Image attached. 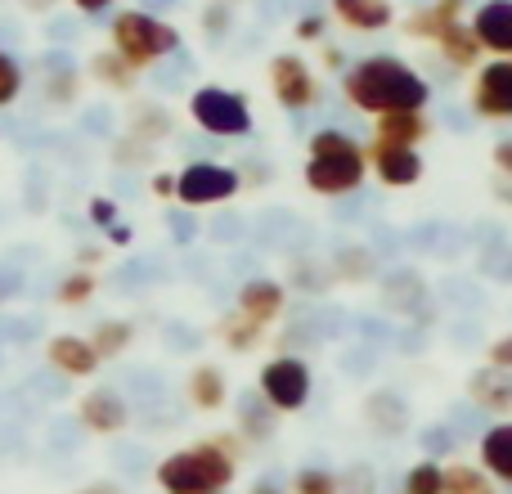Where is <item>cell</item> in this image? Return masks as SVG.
Instances as JSON below:
<instances>
[{"label": "cell", "mask_w": 512, "mask_h": 494, "mask_svg": "<svg viewBox=\"0 0 512 494\" xmlns=\"http://www.w3.org/2000/svg\"><path fill=\"white\" fill-rule=\"evenodd\" d=\"M346 99L355 108L391 117V113H414L427 99V86L400 59H364L346 72Z\"/></svg>", "instance_id": "6da1fadb"}, {"label": "cell", "mask_w": 512, "mask_h": 494, "mask_svg": "<svg viewBox=\"0 0 512 494\" xmlns=\"http://www.w3.org/2000/svg\"><path fill=\"white\" fill-rule=\"evenodd\" d=\"M234 481V450L221 441H203L176 450L158 463L162 494H221Z\"/></svg>", "instance_id": "7a4b0ae2"}, {"label": "cell", "mask_w": 512, "mask_h": 494, "mask_svg": "<svg viewBox=\"0 0 512 494\" xmlns=\"http://www.w3.org/2000/svg\"><path fill=\"white\" fill-rule=\"evenodd\" d=\"M310 189L319 194H351L364 180V149L346 140L342 131H324L310 144V167H306Z\"/></svg>", "instance_id": "3957f363"}, {"label": "cell", "mask_w": 512, "mask_h": 494, "mask_svg": "<svg viewBox=\"0 0 512 494\" xmlns=\"http://www.w3.org/2000/svg\"><path fill=\"white\" fill-rule=\"evenodd\" d=\"M113 41L122 50L126 63H153L162 59L167 50H176V32L158 18H144V14H122L113 23Z\"/></svg>", "instance_id": "277c9868"}, {"label": "cell", "mask_w": 512, "mask_h": 494, "mask_svg": "<svg viewBox=\"0 0 512 494\" xmlns=\"http://www.w3.org/2000/svg\"><path fill=\"white\" fill-rule=\"evenodd\" d=\"M261 396L270 409L292 414V409H301L310 400V369L301 360H292V355H279V360H270L261 369Z\"/></svg>", "instance_id": "5b68a950"}, {"label": "cell", "mask_w": 512, "mask_h": 494, "mask_svg": "<svg viewBox=\"0 0 512 494\" xmlns=\"http://www.w3.org/2000/svg\"><path fill=\"white\" fill-rule=\"evenodd\" d=\"M239 189V176L230 167H216V162H194L176 176V198L189 207H207V203H225Z\"/></svg>", "instance_id": "8992f818"}, {"label": "cell", "mask_w": 512, "mask_h": 494, "mask_svg": "<svg viewBox=\"0 0 512 494\" xmlns=\"http://www.w3.org/2000/svg\"><path fill=\"white\" fill-rule=\"evenodd\" d=\"M194 117H198V126L212 135H243L252 126L248 104H243L234 90H216V86L194 95Z\"/></svg>", "instance_id": "52a82bcc"}, {"label": "cell", "mask_w": 512, "mask_h": 494, "mask_svg": "<svg viewBox=\"0 0 512 494\" xmlns=\"http://www.w3.org/2000/svg\"><path fill=\"white\" fill-rule=\"evenodd\" d=\"M81 423L90 427V432H99V436H113V432H122L126 427V418H131V409H126V400L117 396L113 387H99V391H90L86 400H81Z\"/></svg>", "instance_id": "ba28073f"}, {"label": "cell", "mask_w": 512, "mask_h": 494, "mask_svg": "<svg viewBox=\"0 0 512 494\" xmlns=\"http://www.w3.org/2000/svg\"><path fill=\"white\" fill-rule=\"evenodd\" d=\"M270 77H274V95H279V104H288V108H306L310 99H315V81H310L306 63L292 59V54H279V59H274Z\"/></svg>", "instance_id": "9c48e42d"}, {"label": "cell", "mask_w": 512, "mask_h": 494, "mask_svg": "<svg viewBox=\"0 0 512 494\" xmlns=\"http://www.w3.org/2000/svg\"><path fill=\"white\" fill-rule=\"evenodd\" d=\"M472 36L499 54H512V0H490L481 14L472 18Z\"/></svg>", "instance_id": "30bf717a"}, {"label": "cell", "mask_w": 512, "mask_h": 494, "mask_svg": "<svg viewBox=\"0 0 512 494\" xmlns=\"http://www.w3.org/2000/svg\"><path fill=\"white\" fill-rule=\"evenodd\" d=\"M50 364L59 373H68V378H90V373L99 369V351L86 342V337H54L50 342Z\"/></svg>", "instance_id": "8fae6325"}, {"label": "cell", "mask_w": 512, "mask_h": 494, "mask_svg": "<svg viewBox=\"0 0 512 494\" xmlns=\"http://www.w3.org/2000/svg\"><path fill=\"white\" fill-rule=\"evenodd\" d=\"M477 108L490 117H508L512 113V63H490L477 81Z\"/></svg>", "instance_id": "7c38bea8"}, {"label": "cell", "mask_w": 512, "mask_h": 494, "mask_svg": "<svg viewBox=\"0 0 512 494\" xmlns=\"http://www.w3.org/2000/svg\"><path fill=\"white\" fill-rule=\"evenodd\" d=\"M481 468L495 481L512 486V423H495L481 436Z\"/></svg>", "instance_id": "4fadbf2b"}, {"label": "cell", "mask_w": 512, "mask_h": 494, "mask_svg": "<svg viewBox=\"0 0 512 494\" xmlns=\"http://www.w3.org/2000/svg\"><path fill=\"white\" fill-rule=\"evenodd\" d=\"M468 396L477 400L481 409H495V414H504L512 409V373L504 369H481L468 378Z\"/></svg>", "instance_id": "5bb4252c"}, {"label": "cell", "mask_w": 512, "mask_h": 494, "mask_svg": "<svg viewBox=\"0 0 512 494\" xmlns=\"http://www.w3.org/2000/svg\"><path fill=\"white\" fill-rule=\"evenodd\" d=\"M283 306V288L270 279H252L248 288L239 292V315H248L252 324H265V319H274Z\"/></svg>", "instance_id": "9a60e30c"}, {"label": "cell", "mask_w": 512, "mask_h": 494, "mask_svg": "<svg viewBox=\"0 0 512 494\" xmlns=\"http://www.w3.org/2000/svg\"><path fill=\"white\" fill-rule=\"evenodd\" d=\"M378 176L387 180V185H414V180L423 176V162H418V153L405 149V144H387V149L378 153Z\"/></svg>", "instance_id": "2e32d148"}, {"label": "cell", "mask_w": 512, "mask_h": 494, "mask_svg": "<svg viewBox=\"0 0 512 494\" xmlns=\"http://www.w3.org/2000/svg\"><path fill=\"white\" fill-rule=\"evenodd\" d=\"M337 18L351 27H369V32H378V27L391 23V5L387 0H333Z\"/></svg>", "instance_id": "e0dca14e"}, {"label": "cell", "mask_w": 512, "mask_h": 494, "mask_svg": "<svg viewBox=\"0 0 512 494\" xmlns=\"http://www.w3.org/2000/svg\"><path fill=\"white\" fill-rule=\"evenodd\" d=\"M225 396H230V387H225V373L221 369L203 364V369L189 373V400H194L198 409H221Z\"/></svg>", "instance_id": "ac0fdd59"}, {"label": "cell", "mask_w": 512, "mask_h": 494, "mask_svg": "<svg viewBox=\"0 0 512 494\" xmlns=\"http://www.w3.org/2000/svg\"><path fill=\"white\" fill-rule=\"evenodd\" d=\"M445 494H499V490L490 486V477L481 468L454 463V468H445Z\"/></svg>", "instance_id": "d6986e66"}, {"label": "cell", "mask_w": 512, "mask_h": 494, "mask_svg": "<svg viewBox=\"0 0 512 494\" xmlns=\"http://www.w3.org/2000/svg\"><path fill=\"white\" fill-rule=\"evenodd\" d=\"M405 494H445V468L432 459L414 463L405 477Z\"/></svg>", "instance_id": "ffe728a7"}, {"label": "cell", "mask_w": 512, "mask_h": 494, "mask_svg": "<svg viewBox=\"0 0 512 494\" xmlns=\"http://www.w3.org/2000/svg\"><path fill=\"white\" fill-rule=\"evenodd\" d=\"M441 45H445V54H450L454 63H472V59H477V45H481V41L468 32V27L450 23V27L441 32Z\"/></svg>", "instance_id": "44dd1931"}, {"label": "cell", "mask_w": 512, "mask_h": 494, "mask_svg": "<svg viewBox=\"0 0 512 494\" xmlns=\"http://www.w3.org/2000/svg\"><path fill=\"white\" fill-rule=\"evenodd\" d=\"M126 342H131V324H122V319H108V324H99L95 328V351H99V360L104 355H117V351H126Z\"/></svg>", "instance_id": "7402d4cb"}, {"label": "cell", "mask_w": 512, "mask_h": 494, "mask_svg": "<svg viewBox=\"0 0 512 494\" xmlns=\"http://www.w3.org/2000/svg\"><path fill=\"white\" fill-rule=\"evenodd\" d=\"M427 126L418 122L414 113H391V117H382V135H387V144H405L409 149V140H418Z\"/></svg>", "instance_id": "603a6c76"}, {"label": "cell", "mask_w": 512, "mask_h": 494, "mask_svg": "<svg viewBox=\"0 0 512 494\" xmlns=\"http://www.w3.org/2000/svg\"><path fill=\"white\" fill-rule=\"evenodd\" d=\"M292 494H337V477L324 468H301L292 477Z\"/></svg>", "instance_id": "cb8c5ba5"}, {"label": "cell", "mask_w": 512, "mask_h": 494, "mask_svg": "<svg viewBox=\"0 0 512 494\" xmlns=\"http://www.w3.org/2000/svg\"><path fill=\"white\" fill-rule=\"evenodd\" d=\"M243 427L256 432V436H270L274 432V414L265 405H256V396H248L243 400Z\"/></svg>", "instance_id": "d4e9b609"}, {"label": "cell", "mask_w": 512, "mask_h": 494, "mask_svg": "<svg viewBox=\"0 0 512 494\" xmlns=\"http://www.w3.org/2000/svg\"><path fill=\"white\" fill-rule=\"evenodd\" d=\"M18 86H23V77H18V63L9 59V54H0V104H9V99L18 95Z\"/></svg>", "instance_id": "484cf974"}, {"label": "cell", "mask_w": 512, "mask_h": 494, "mask_svg": "<svg viewBox=\"0 0 512 494\" xmlns=\"http://www.w3.org/2000/svg\"><path fill=\"white\" fill-rule=\"evenodd\" d=\"M90 288H95V283H90V274H72V279L59 288V297L72 306V301H86V297H90Z\"/></svg>", "instance_id": "4316f807"}, {"label": "cell", "mask_w": 512, "mask_h": 494, "mask_svg": "<svg viewBox=\"0 0 512 494\" xmlns=\"http://www.w3.org/2000/svg\"><path fill=\"white\" fill-rule=\"evenodd\" d=\"M490 369L512 373V333H508V337H499V342L490 346Z\"/></svg>", "instance_id": "83f0119b"}, {"label": "cell", "mask_w": 512, "mask_h": 494, "mask_svg": "<svg viewBox=\"0 0 512 494\" xmlns=\"http://www.w3.org/2000/svg\"><path fill=\"white\" fill-rule=\"evenodd\" d=\"M495 162H499V167H504L508 176H512V140H504V144L495 149Z\"/></svg>", "instance_id": "f1b7e54d"}, {"label": "cell", "mask_w": 512, "mask_h": 494, "mask_svg": "<svg viewBox=\"0 0 512 494\" xmlns=\"http://www.w3.org/2000/svg\"><path fill=\"white\" fill-rule=\"evenodd\" d=\"M90 212H95V221H113V203H95Z\"/></svg>", "instance_id": "f546056e"}, {"label": "cell", "mask_w": 512, "mask_h": 494, "mask_svg": "<svg viewBox=\"0 0 512 494\" xmlns=\"http://www.w3.org/2000/svg\"><path fill=\"white\" fill-rule=\"evenodd\" d=\"M153 189H158V194H171V189H176V180H171V176H158V180H153Z\"/></svg>", "instance_id": "4dcf8cb0"}, {"label": "cell", "mask_w": 512, "mask_h": 494, "mask_svg": "<svg viewBox=\"0 0 512 494\" xmlns=\"http://www.w3.org/2000/svg\"><path fill=\"white\" fill-rule=\"evenodd\" d=\"M248 494H283L279 486H274V481H261V486H252Z\"/></svg>", "instance_id": "1f68e13d"}, {"label": "cell", "mask_w": 512, "mask_h": 494, "mask_svg": "<svg viewBox=\"0 0 512 494\" xmlns=\"http://www.w3.org/2000/svg\"><path fill=\"white\" fill-rule=\"evenodd\" d=\"M77 5H81V9H90V14H95V9H104L108 0H77Z\"/></svg>", "instance_id": "d6a6232c"}, {"label": "cell", "mask_w": 512, "mask_h": 494, "mask_svg": "<svg viewBox=\"0 0 512 494\" xmlns=\"http://www.w3.org/2000/svg\"><path fill=\"white\" fill-rule=\"evenodd\" d=\"M77 494H113L108 486H90V490H77Z\"/></svg>", "instance_id": "836d02e7"}]
</instances>
